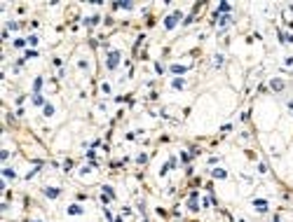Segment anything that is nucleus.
<instances>
[{"label": "nucleus", "instance_id": "f03ea898", "mask_svg": "<svg viewBox=\"0 0 293 222\" xmlns=\"http://www.w3.org/2000/svg\"><path fill=\"white\" fill-rule=\"evenodd\" d=\"M178 17H181L178 12H174L171 17H167V21H164V24H167V28H174V26H176V21H178Z\"/></svg>", "mask_w": 293, "mask_h": 222}, {"label": "nucleus", "instance_id": "1a4fd4ad", "mask_svg": "<svg viewBox=\"0 0 293 222\" xmlns=\"http://www.w3.org/2000/svg\"><path fill=\"white\" fill-rule=\"evenodd\" d=\"M33 103H35V105H42V96L35 94V96H33Z\"/></svg>", "mask_w": 293, "mask_h": 222}, {"label": "nucleus", "instance_id": "423d86ee", "mask_svg": "<svg viewBox=\"0 0 293 222\" xmlns=\"http://www.w3.org/2000/svg\"><path fill=\"white\" fill-rule=\"evenodd\" d=\"M272 89H277V91L284 89V82H281V80H274V82H272Z\"/></svg>", "mask_w": 293, "mask_h": 222}, {"label": "nucleus", "instance_id": "20e7f679", "mask_svg": "<svg viewBox=\"0 0 293 222\" xmlns=\"http://www.w3.org/2000/svg\"><path fill=\"white\" fill-rule=\"evenodd\" d=\"M68 213H70V215H80V213H82V206H70Z\"/></svg>", "mask_w": 293, "mask_h": 222}, {"label": "nucleus", "instance_id": "7ed1b4c3", "mask_svg": "<svg viewBox=\"0 0 293 222\" xmlns=\"http://www.w3.org/2000/svg\"><path fill=\"white\" fill-rule=\"evenodd\" d=\"M253 206H256V210H267V201L265 199H256Z\"/></svg>", "mask_w": 293, "mask_h": 222}, {"label": "nucleus", "instance_id": "0eeeda50", "mask_svg": "<svg viewBox=\"0 0 293 222\" xmlns=\"http://www.w3.org/2000/svg\"><path fill=\"white\" fill-rule=\"evenodd\" d=\"M171 72H176V75H181V72H185V68H183V65H174V68H171Z\"/></svg>", "mask_w": 293, "mask_h": 222}, {"label": "nucleus", "instance_id": "6e6552de", "mask_svg": "<svg viewBox=\"0 0 293 222\" xmlns=\"http://www.w3.org/2000/svg\"><path fill=\"white\" fill-rule=\"evenodd\" d=\"M45 194H47V196H59V189H49V187H47Z\"/></svg>", "mask_w": 293, "mask_h": 222}, {"label": "nucleus", "instance_id": "f257e3e1", "mask_svg": "<svg viewBox=\"0 0 293 222\" xmlns=\"http://www.w3.org/2000/svg\"><path fill=\"white\" fill-rule=\"evenodd\" d=\"M120 63V54L117 51H110V56H108V68L110 70H115V65Z\"/></svg>", "mask_w": 293, "mask_h": 222}, {"label": "nucleus", "instance_id": "9d476101", "mask_svg": "<svg viewBox=\"0 0 293 222\" xmlns=\"http://www.w3.org/2000/svg\"><path fill=\"white\" fill-rule=\"evenodd\" d=\"M213 175H216V178H225V171H221V168H216V171H213Z\"/></svg>", "mask_w": 293, "mask_h": 222}, {"label": "nucleus", "instance_id": "39448f33", "mask_svg": "<svg viewBox=\"0 0 293 222\" xmlns=\"http://www.w3.org/2000/svg\"><path fill=\"white\" fill-rule=\"evenodd\" d=\"M171 87H174V89H183V87H185V82H183V80H174V82H171Z\"/></svg>", "mask_w": 293, "mask_h": 222}]
</instances>
